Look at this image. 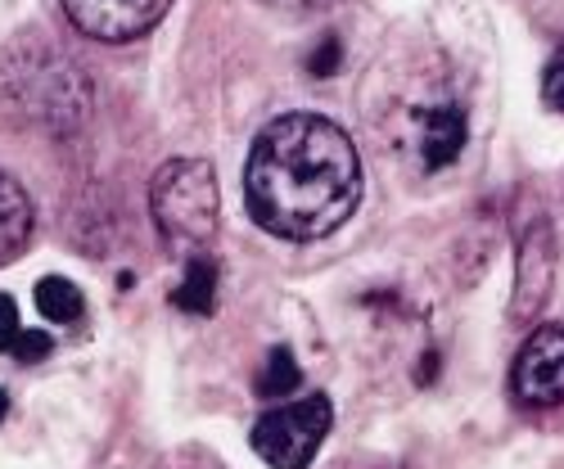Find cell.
<instances>
[{"label":"cell","mask_w":564,"mask_h":469,"mask_svg":"<svg viewBox=\"0 0 564 469\" xmlns=\"http://www.w3.org/2000/svg\"><path fill=\"white\" fill-rule=\"evenodd\" d=\"M172 303L181 312H191V316H213L217 312V262L213 258H191Z\"/></svg>","instance_id":"9"},{"label":"cell","mask_w":564,"mask_h":469,"mask_svg":"<svg viewBox=\"0 0 564 469\" xmlns=\"http://www.w3.org/2000/svg\"><path fill=\"white\" fill-rule=\"evenodd\" d=\"M23 325H19V307H14V298L10 294H0V352H19V343H23Z\"/></svg>","instance_id":"12"},{"label":"cell","mask_w":564,"mask_h":469,"mask_svg":"<svg viewBox=\"0 0 564 469\" xmlns=\"http://www.w3.org/2000/svg\"><path fill=\"white\" fill-rule=\"evenodd\" d=\"M366 172L352 135L321 113H285L258 131L245 167L249 217L290 244L335 234L361 204Z\"/></svg>","instance_id":"1"},{"label":"cell","mask_w":564,"mask_h":469,"mask_svg":"<svg viewBox=\"0 0 564 469\" xmlns=\"http://www.w3.org/2000/svg\"><path fill=\"white\" fill-rule=\"evenodd\" d=\"M150 217L167 249H204L217 234L221 195L204 159H172L150 181Z\"/></svg>","instance_id":"2"},{"label":"cell","mask_w":564,"mask_h":469,"mask_svg":"<svg viewBox=\"0 0 564 469\" xmlns=\"http://www.w3.org/2000/svg\"><path fill=\"white\" fill-rule=\"evenodd\" d=\"M36 307H41V316H45V320L73 325V320H82L86 298H82V290H77V285H68L64 275H45L41 285H36Z\"/></svg>","instance_id":"10"},{"label":"cell","mask_w":564,"mask_h":469,"mask_svg":"<svg viewBox=\"0 0 564 469\" xmlns=\"http://www.w3.org/2000/svg\"><path fill=\"white\" fill-rule=\"evenodd\" d=\"M510 397L524 411L564 406V325H542L510 366Z\"/></svg>","instance_id":"5"},{"label":"cell","mask_w":564,"mask_h":469,"mask_svg":"<svg viewBox=\"0 0 564 469\" xmlns=\"http://www.w3.org/2000/svg\"><path fill=\"white\" fill-rule=\"evenodd\" d=\"M32 230H36V208H32L28 190L10 172H0V266L14 262L28 249Z\"/></svg>","instance_id":"8"},{"label":"cell","mask_w":564,"mask_h":469,"mask_svg":"<svg viewBox=\"0 0 564 469\" xmlns=\"http://www.w3.org/2000/svg\"><path fill=\"white\" fill-rule=\"evenodd\" d=\"M6 415H10V393L0 389V419H6Z\"/></svg>","instance_id":"15"},{"label":"cell","mask_w":564,"mask_h":469,"mask_svg":"<svg viewBox=\"0 0 564 469\" xmlns=\"http://www.w3.org/2000/svg\"><path fill=\"white\" fill-rule=\"evenodd\" d=\"M335 425V406L325 393H307L299 402H285L267 411L253 425V451L271 465V469H307L321 451V443L330 438Z\"/></svg>","instance_id":"4"},{"label":"cell","mask_w":564,"mask_h":469,"mask_svg":"<svg viewBox=\"0 0 564 469\" xmlns=\"http://www.w3.org/2000/svg\"><path fill=\"white\" fill-rule=\"evenodd\" d=\"M469 140V109L456 90L430 86L420 96L402 100L393 122V145L402 159H411L420 172H443L460 159Z\"/></svg>","instance_id":"3"},{"label":"cell","mask_w":564,"mask_h":469,"mask_svg":"<svg viewBox=\"0 0 564 469\" xmlns=\"http://www.w3.org/2000/svg\"><path fill=\"white\" fill-rule=\"evenodd\" d=\"M542 96H546L551 109L564 113V45L551 55V64H546V73H542Z\"/></svg>","instance_id":"13"},{"label":"cell","mask_w":564,"mask_h":469,"mask_svg":"<svg viewBox=\"0 0 564 469\" xmlns=\"http://www.w3.org/2000/svg\"><path fill=\"white\" fill-rule=\"evenodd\" d=\"M267 6H275V10H303V6H312V0H267Z\"/></svg>","instance_id":"14"},{"label":"cell","mask_w":564,"mask_h":469,"mask_svg":"<svg viewBox=\"0 0 564 469\" xmlns=\"http://www.w3.org/2000/svg\"><path fill=\"white\" fill-rule=\"evenodd\" d=\"M59 10L82 36L105 45H127L135 36H145L172 10V0H59Z\"/></svg>","instance_id":"6"},{"label":"cell","mask_w":564,"mask_h":469,"mask_svg":"<svg viewBox=\"0 0 564 469\" xmlns=\"http://www.w3.org/2000/svg\"><path fill=\"white\" fill-rule=\"evenodd\" d=\"M299 384H303V370H299L294 352H290V348H271V352H267V366H262V374H258V393H262V397H285V393H294Z\"/></svg>","instance_id":"11"},{"label":"cell","mask_w":564,"mask_h":469,"mask_svg":"<svg viewBox=\"0 0 564 469\" xmlns=\"http://www.w3.org/2000/svg\"><path fill=\"white\" fill-rule=\"evenodd\" d=\"M555 285V234L546 226V217L529 221V230L520 234V258H514V298H510V316L514 320H533Z\"/></svg>","instance_id":"7"}]
</instances>
